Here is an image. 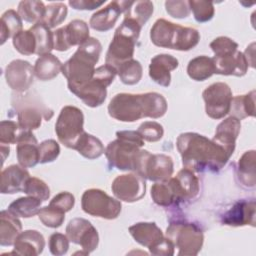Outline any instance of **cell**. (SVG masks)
I'll return each instance as SVG.
<instances>
[{"instance_id":"cell-32","label":"cell","mask_w":256,"mask_h":256,"mask_svg":"<svg viewBox=\"0 0 256 256\" xmlns=\"http://www.w3.org/2000/svg\"><path fill=\"white\" fill-rule=\"evenodd\" d=\"M215 73L211 57L201 55L191 59L187 65L188 76L195 81H205Z\"/></svg>"},{"instance_id":"cell-27","label":"cell","mask_w":256,"mask_h":256,"mask_svg":"<svg viewBox=\"0 0 256 256\" xmlns=\"http://www.w3.org/2000/svg\"><path fill=\"white\" fill-rule=\"evenodd\" d=\"M45 247V239L37 230H25L21 232L15 243L14 250L9 254L36 256L43 252Z\"/></svg>"},{"instance_id":"cell-7","label":"cell","mask_w":256,"mask_h":256,"mask_svg":"<svg viewBox=\"0 0 256 256\" xmlns=\"http://www.w3.org/2000/svg\"><path fill=\"white\" fill-rule=\"evenodd\" d=\"M142 26L135 20L124 18L116 29L113 39L109 44L105 63L117 69L126 61L133 59L136 42L139 38Z\"/></svg>"},{"instance_id":"cell-16","label":"cell","mask_w":256,"mask_h":256,"mask_svg":"<svg viewBox=\"0 0 256 256\" xmlns=\"http://www.w3.org/2000/svg\"><path fill=\"white\" fill-rule=\"evenodd\" d=\"M66 235L70 242L80 245L85 255L93 252L99 243V235L90 221L73 218L66 226Z\"/></svg>"},{"instance_id":"cell-13","label":"cell","mask_w":256,"mask_h":256,"mask_svg":"<svg viewBox=\"0 0 256 256\" xmlns=\"http://www.w3.org/2000/svg\"><path fill=\"white\" fill-rule=\"evenodd\" d=\"M82 210L94 217L113 220L122 209L121 202L112 198L101 189L91 188L86 190L81 197Z\"/></svg>"},{"instance_id":"cell-4","label":"cell","mask_w":256,"mask_h":256,"mask_svg":"<svg viewBox=\"0 0 256 256\" xmlns=\"http://www.w3.org/2000/svg\"><path fill=\"white\" fill-rule=\"evenodd\" d=\"M150 39L157 47L189 51L199 43L200 34L195 28L181 26L160 18L155 21L150 30Z\"/></svg>"},{"instance_id":"cell-19","label":"cell","mask_w":256,"mask_h":256,"mask_svg":"<svg viewBox=\"0 0 256 256\" xmlns=\"http://www.w3.org/2000/svg\"><path fill=\"white\" fill-rule=\"evenodd\" d=\"M34 67L22 59L11 61L5 68V79L8 86L18 93L29 90L34 80Z\"/></svg>"},{"instance_id":"cell-18","label":"cell","mask_w":256,"mask_h":256,"mask_svg":"<svg viewBox=\"0 0 256 256\" xmlns=\"http://www.w3.org/2000/svg\"><path fill=\"white\" fill-rule=\"evenodd\" d=\"M54 49L67 51L72 46L81 45L90 38L88 24L80 19L69 22L66 26L56 29L54 32Z\"/></svg>"},{"instance_id":"cell-26","label":"cell","mask_w":256,"mask_h":256,"mask_svg":"<svg viewBox=\"0 0 256 256\" xmlns=\"http://www.w3.org/2000/svg\"><path fill=\"white\" fill-rule=\"evenodd\" d=\"M121 13H123V2L112 1L91 16L89 25L96 31L107 32L114 27Z\"/></svg>"},{"instance_id":"cell-42","label":"cell","mask_w":256,"mask_h":256,"mask_svg":"<svg viewBox=\"0 0 256 256\" xmlns=\"http://www.w3.org/2000/svg\"><path fill=\"white\" fill-rule=\"evenodd\" d=\"M38 217L44 226L49 228H58L65 220V212L54 206L48 205L39 210Z\"/></svg>"},{"instance_id":"cell-17","label":"cell","mask_w":256,"mask_h":256,"mask_svg":"<svg viewBox=\"0 0 256 256\" xmlns=\"http://www.w3.org/2000/svg\"><path fill=\"white\" fill-rule=\"evenodd\" d=\"M114 196L121 201L132 203L142 199L146 194V181L137 173L117 176L111 185Z\"/></svg>"},{"instance_id":"cell-30","label":"cell","mask_w":256,"mask_h":256,"mask_svg":"<svg viewBox=\"0 0 256 256\" xmlns=\"http://www.w3.org/2000/svg\"><path fill=\"white\" fill-rule=\"evenodd\" d=\"M61 61L53 54L48 53L40 56L34 65V74L41 81L52 80L61 72Z\"/></svg>"},{"instance_id":"cell-53","label":"cell","mask_w":256,"mask_h":256,"mask_svg":"<svg viewBox=\"0 0 256 256\" xmlns=\"http://www.w3.org/2000/svg\"><path fill=\"white\" fill-rule=\"evenodd\" d=\"M0 150H1V156H2V164L4 163V161H5V159H6V157L9 155V152H10V148L8 147V146H5V145H2L1 144V148H0Z\"/></svg>"},{"instance_id":"cell-20","label":"cell","mask_w":256,"mask_h":256,"mask_svg":"<svg viewBox=\"0 0 256 256\" xmlns=\"http://www.w3.org/2000/svg\"><path fill=\"white\" fill-rule=\"evenodd\" d=\"M212 60L216 74L242 77L248 70V63L244 53L238 51V49L216 54L212 57Z\"/></svg>"},{"instance_id":"cell-25","label":"cell","mask_w":256,"mask_h":256,"mask_svg":"<svg viewBox=\"0 0 256 256\" xmlns=\"http://www.w3.org/2000/svg\"><path fill=\"white\" fill-rule=\"evenodd\" d=\"M240 120L236 117L230 116L218 124L212 140L221 145L232 156L235 150L236 139L240 133Z\"/></svg>"},{"instance_id":"cell-24","label":"cell","mask_w":256,"mask_h":256,"mask_svg":"<svg viewBox=\"0 0 256 256\" xmlns=\"http://www.w3.org/2000/svg\"><path fill=\"white\" fill-rule=\"evenodd\" d=\"M30 178L29 172L21 165H10L1 172V186L2 194H15L23 192L27 180Z\"/></svg>"},{"instance_id":"cell-41","label":"cell","mask_w":256,"mask_h":256,"mask_svg":"<svg viewBox=\"0 0 256 256\" xmlns=\"http://www.w3.org/2000/svg\"><path fill=\"white\" fill-rule=\"evenodd\" d=\"M14 48L22 55H32L36 52V39L33 32L22 30L12 38Z\"/></svg>"},{"instance_id":"cell-33","label":"cell","mask_w":256,"mask_h":256,"mask_svg":"<svg viewBox=\"0 0 256 256\" xmlns=\"http://www.w3.org/2000/svg\"><path fill=\"white\" fill-rule=\"evenodd\" d=\"M73 149L89 160L97 159L105 152L102 142L97 137L87 132H84L80 136Z\"/></svg>"},{"instance_id":"cell-11","label":"cell","mask_w":256,"mask_h":256,"mask_svg":"<svg viewBox=\"0 0 256 256\" xmlns=\"http://www.w3.org/2000/svg\"><path fill=\"white\" fill-rule=\"evenodd\" d=\"M174 163L170 156L165 154H152L141 149L136 161L134 172L144 179L153 182H162L171 178Z\"/></svg>"},{"instance_id":"cell-49","label":"cell","mask_w":256,"mask_h":256,"mask_svg":"<svg viewBox=\"0 0 256 256\" xmlns=\"http://www.w3.org/2000/svg\"><path fill=\"white\" fill-rule=\"evenodd\" d=\"M166 12L173 18L183 19L190 15V7L188 1H166L165 2Z\"/></svg>"},{"instance_id":"cell-35","label":"cell","mask_w":256,"mask_h":256,"mask_svg":"<svg viewBox=\"0 0 256 256\" xmlns=\"http://www.w3.org/2000/svg\"><path fill=\"white\" fill-rule=\"evenodd\" d=\"M23 23L20 15L13 9L5 11L0 20V39L1 45H3L6 40L13 38L16 34L22 31Z\"/></svg>"},{"instance_id":"cell-29","label":"cell","mask_w":256,"mask_h":256,"mask_svg":"<svg viewBox=\"0 0 256 256\" xmlns=\"http://www.w3.org/2000/svg\"><path fill=\"white\" fill-rule=\"evenodd\" d=\"M255 150H249L244 152L237 163L236 177L239 183L245 188L255 187Z\"/></svg>"},{"instance_id":"cell-15","label":"cell","mask_w":256,"mask_h":256,"mask_svg":"<svg viewBox=\"0 0 256 256\" xmlns=\"http://www.w3.org/2000/svg\"><path fill=\"white\" fill-rule=\"evenodd\" d=\"M167 182L173 196L174 206L194 200L200 191L198 177L187 168L181 169L175 177L169 178Z\"/></svg>"},{"instance_id":"cell-5","label":"cell","mask_w":256,"mask_h":256,"mask_svg":"<svg viewBox=\"0 0 256 256\" xmlns=\"http://www.w3.org/2000/svg\"><path fill=\"white\" fill-rule=\"evenodd\" d=\"M116 137L117 139L108 143L104 152L109 166L121 171L134 172L144 140L137 131L131 130L117 131Z\"/></svg>"},{"instance_id":"cell-46","label":"cell","mask_w":256,"mask_h":256,"mask_svg":"<svg viewBox=\"0 0 256 256\" xmlns=\"http://www.w3.org/2000/svg\"><path fill=\"white\" fill-rule=\"evenodd\" d=\"M21 131L15 121L2 120L0 123V144H16Z\"/></svg>"},{"instance_id":"cell-37","label":"cell","mask_w":256,"mask_h":256,"mask_svg":"<svg viewBox=\"0 0 256 256\" xmlns=\"http://www.w3.org/2000/svg\"><path fill=\"white\" fill-rule=\"evenodd\" d=\"M30 30L36 39L35 54L42 56L50 53L54 49V33L42 22L34 24Z\"/></svg>"},{"instance_id":"cell-51","label":"cell","mask_w":256,"mask_h":256,"mask_svg":"<svg viewBox=\"0 0 256 256\" xmlns=\"http://www.w3.org/2000/svg\"><path fill=\"white\" fill-rule=\"evenodd\" d=\"M210 48L216 55V54H220V53L231 51V50H237L238 44L229 37L219 36L210 43Z\"/></svg>"},{"instance_id":"cell-31","label":"cell","mask_w":256,"mask_h":256,"mask_svg":"<svg viewBox=\"0 0 256 256\" xmlns=\"http://www.w3.org/2000/svg\"><path fill=\"white\" fill-rule=\"evenodd\" d=\"M124 18L135 20L143 26L153 14V3L151 1H122Z\"/></svg>"},{"instance_id":"cell-6","label":"cell","mask_w":256,"mask_h":256,"mask_svg":"<svg viewBox=\"0 0 256 256\" xmlns=\"http://www.w3.org/2000/svg\"><path fill=\"white\" fill-rule=\"evenodd\" d=\"M12 106L17 114L18 125L21 130L32 131L41 126L42 119L49 121L54 112L34 92H15L11 98Z\"/></svg>"},{"instance_id":"cell-2","label":"cell","mask_w":256,"mask_h":256,"mask_svg":"<svg viewBox=\"0 0 256 256\" xmlns=\"http://www.w3.org/2000/svg\"><path fill=\"white\" fill-rule=\"evenodd\" d=\"M109 115L121 122H135L150 117L160 118L167 111V101L156 92L142 94L118 93L108 104Z\"/></svg>"},{"instance_id":"cell-47","label":"cell","mask_w":256,"mask_h":256,"mask_svg":"<svg viewBox=\"0 0 256 256\" xmlns=\"http://www.w3.org/2000/svg\"><path fill=\"white\" fill-rule=\"evenodd\" d=\"M60 154V146L53 139H47L39 144V163L45 164L56 160Z\"/></svg>"},{"instance_id":"cell-52","label":"cell","mask_w":256,"mask_h":256,"mask_svg":"<svg viewBox=\"0 0 256 256\" xmlns=\"http://www.w3.org/2000/svg\"><path fill=\"white\" fill-rule=\"evenodd\" d=\"M104 3L105 1L95 0H70L68 2V4L75 10H94Z\"/></svg>"},{"instance_id":"cell-50","label":"cell","mask_w":256,"mask_h":256,"mask_svg":"<svg viewBox=\"0 0 256 256\" xmlns=\"http://www.w3.org/2000/svg\"><path fill=\"white\" fill-rule=\"evenodd\" d=\"M74 204H75L74 195L67 191L58 193L52 198V200L49 203V205L54 206L65 213L69 212L74 207Z\"/></svg>"},{"instance_id":"cell-12","label":"cell","mask_w":256,"mask_h":256,"mask_svg":"<svg viewBox=\"0 0 256 256\" xmlns=\"http://www.w3.org/2000/svg\"><path fill=\"white\" fill-rule=\"evenodd\" d=\"M82 111L71 105L64 106L55 123V133L61 144L73 149L80 136L85 132Z\"/></svg>"},{"instance_id":"cell-45","label":"cell","mask_w":256,"mask_h":256,"mask_svg":"<svg viewBox=\"0 0 256 256\" xmlns=\"http://www.w3.org/2000/svg\"><path fill=\"white\" fill-rule=\"evenodd\" d=\"M138 134L144 141L157 142L164 135L162 125L155 121H145L137 129Z\"/></svg>"},{"instance_id":"cell-40","label":"cell","mask_w":256,"mask_h":256,"mask_svg":"<svg viewBox=\"0 0 256 256\" xmlns=\"http://www.w3.org/2000/svg\"><path fill=\"white\" fill-rule=\"evenodd\" d=\"M67 6L62 2L50 3L46 6V11L42 23L47 27L54 28L61 24L67 17Z\"/></svg>"},{"instance_id":"cell-23","label":"cell","mask_w":256,"mask_h":256,"mask_svg":"<svg viewBox=\"0 0 256 256\" xmlns=\"http://www.w3.org/2000/svg\"><path fill=\"white\" fill-rule=\"evenodd\" d=\"M179 65L178 60L170 54H158L149 64L150 78L160 86L168 87L171 83V71Z\"/></svg>"},{"instance_id":"cell-34","label":"cell","mask_w":256,"mask_h":256,"mask_svg":"<svg viewBox=\"0 0 256 256\" xmlns=\"http://www.w3.org/2000/svg\"><path fill=\"white\" fill-rule=\"evenodd\" d=\"M231 116L241 120L255 116V90L245 95H237L232 98L230 111Z\"/></svg>"},{"instance_id":"cell-10","label":"cell","mask_w":256,"mask_h":256,"mask_svg":"<svg viewBox=\"0 0 256 256\" xmlns=\"http://www.w3.org/2000/svg\"><path fill=\"white\" fill-rule=\"evenodd\" d=\"M129 233L140 245L149 249L152 255L172 256L175 253L173 243L163 235L154 222H138L129 227Z\"/></svg>"},{"instance_id":"cell-39","label":"cell","mask_w":256,"mask_h":256,"mask_svg":"<svg viewBox=\"0 0 256 256\" xmlns=\"http://www.w3.org/2000/svg\"><path fill=\"white\" fill-rule=\"evenodd\" d=\"M117 74L123 84L135 85L142 78L143 68L139 61L135 59H131L124 62L117 69Z\"/></svg>"},{"instance_id":"cell-43","label":"cell","mask_w":256,"mask_h":256,"mask_svg":"<svg viewBox=\"0 0 256 256\" xmlns=\"http://www.w3.org/2000/svg\"><path fill=\"white\" fill-rule=\"evenodd\" d=\"M190 10L193 12L194 18L199 23L210 21L215 13L213 2L204 0H189Z\"/></svg>"},{"instance_id":"cell-48","label":"cell","mask_w":256,"mask_h":256,"mask_svg":"<svg viewBox=\"0 0 256 256\" xmlns=\"http://www.w3.org/2000/svg\"><path fill=\"white\" fill-rule=\"evenodd\" d=\"M69 249V239L62 233H53L49 238V250L55 256H62Z\"/></svg>"},{"instance_id":"cell-9","label":"cell","mask_w":256,"mask_h":256,"mask_svg":"<svg viewBox=\"0 0 256 256\" xmlns=\"http://www.w3.org/2000/svg\"><path fill=\"white\" fill-rule=\"evenodd\" d=\"M117 71L105 64L96 68L94 76L90 81L80 88L72 91L82 102L91 107L96 108L101 106L107 97V87L112 84Z\"/></svg>"},{"instance_id":"cell-21","label":"cell","mask_w":256,"mask_h":256,"mask_svg":"<svg viewBox=\"0 0 256 256\" xmlns=\"http://www.w3.org/2000/svg\"><path fill=\"white\" fill-rule=\"evenodd\" d=\"M256 204L255 200H240L236 202L222 216V223L228 226L239 227L245 225L255 226Z\"/></svg>"},{"instance_id":"cell-44","label":"cell","mask_w":256,"mask_h":256,"mask_svg":"<svg viewBox=\"0 0 256 256\" xmlns=\"http://www.w3.org/2000/svg\"><path fill=\"white\" fill-rule=\"evenodd\" d=\"M23 192L28 196L41 200L42 202L47 201L50 197V188L48 185L43 180L36 177H30L27 180Z\"/></svg>"},{"instance_id":"cell-3","label":"cell","mask_w":256,"mask_h":256,"mask_svg":"<svg viewBox=\"0 0 256 256\" xmlns=\"http://www.w3.org/2000/svg\"><path fill=\"white\" fill-rule=\"evenodd\" d=\"M102 45L98 39L90 37L78 46L76 52L68 59L61 69V73L67 79L70 92L82 87L92 79L95 73V65L99 61Z\"/></svg>"},{"instance_id":"cell-28","label":"cell","mask_w":256,"mask_h":256,"mask_svg":"<svg viewBox=\"0 0 256 256\" xmlns=\"http://www.w3.org/2000/svg\"><path fill=\"white\" fill-rule=\"evenodd\" d=\"M22 232V223L8 210H2L0 213V245H14L18 235Z\"/></svg>"},{"instance_id":"cell-1","label":"cell","mask_w":256,"mask_h":256,"mask_svg":"<svg viewBox=\"0 0 256 256\" xmlns=\"http://www.w3.org/2000/svg\"><path fill=\"white\" fill-rule=\"evenodd\" d=\"M176 147L184 168L198 173L218 172L231 157L221 145L195 132L181 133Z\"/></svg>"},{"instance_id":"cell-36","label":"cell","mask_w":256,"mask_h":256,"mask_svg":"<svg viewBox=\"0 0 256 256\" xmlns=\"http://www.w3.org/2000/svg\"><path fill=\"white\" fill-rule=\"evenodd\" d=\"M42 201L32 197H20L16 200H14L9 206L8 211L15 215L16 217H22V218H30L38 214L39 210L41 209Z\"/></svg>"},{"instance_id":"cell-8","label":"cell","mask_w":256,"mask_h":256,"mask_svg":"<svg viewBox=\"0 0 256 256\" xmlns=\"http://www.w3.org/2000/svg\"><path fill=\"white\" fill-rule=\"evenodd\" d=\"M166 237L177 248L179 256L197 255L204 242L202 229L192 222L183 220L171 222L166 229Z\"/></svg>"},{"instance_id":"cell-38","label":"cell","mask_w":256,"mask_h":256,"mask_svg":"<svg viewBox=\"0 0 256 256\" xmlns=\"http://www.w3.org/2000/svg\"><path fill=\"white\" fill-rule=\"evenodd\" d=\"M46 11V6L42 1L25 0L18 5L17 12L21 19L32 24L42 22Z\"/></svg>"},{"instance_id":"cell-22","label":"cell","mask_w":256,"mask_h":256,"mask_svg":"<svg viewBox=\"0 0 256 256\" xmlns=\"http://www.w3.org/2000/svg\"><path fill=\"white\" fill-rule=\"evenodd\" d=\"M16 144L19 165L24 168H32L39 163V143L32 131L22 130Z\"/></svg>"},{"instance_id":"cell-14","label":"cell","mask_w":256,"mask_h":256,"mask_svg":"<svg viewBox=\"0 0 256 256\" xmlns=\"http://www.w3.org/2000/svg\"><path fill=\"white\" fill-rule=\"evenodd\" d=\"M205 103V112L212 119H221L230 111L232 91L224 82H216L209 85L202 93Z\"/></svg>"}]
</instances>
